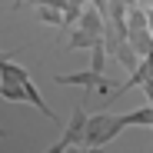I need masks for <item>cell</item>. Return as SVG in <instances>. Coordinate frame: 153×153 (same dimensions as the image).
I'll return each mask as SVG.
<instances>
[{
    "mask_svg": "<svg viewBox=\"0 0 153 153\" xmlns=\"http://www.w3.org/2000/svg\"><path fill=\"white\" fill-rule=\"evenodd\" d=\"M120 130H123L120 117H103V113H93V117L87 120V137H83V143H87V146H103V143H110Z\"/></svg>",
    "mask_w": 153,
    "mask_h": 153,
    "instance_id": "1",
    "label": "cell"
},
{
    "mask_svg": "<svg viewBox=\"0 0 153 153\" xmlns=\"http://www.w3.org/2000/svg\"><path fill=\"white\" fill-rule=\"evenodd\" d=\"M57 80L63 83V87H87V90H113L110 83H107V76L103 73H97V70H83V73H70V76H57ZM110 97V93H107Z\"/></svg>",
    "mask_w": 153,
    "mask_h": 153,
    "instance_id": "2",
    "label": "cell"
},
{
    "mask_svg": "<svg viewBox=\"0 0 153 153\" xmlns=\"http://www.w3.org/2000/svg\"><path fill=\"white\" fill-rule=\"evenodd\" d=\"M0 97L10 100V103H17V100H27V93H23V83H10V80H0Z\"/></svg>",
    "mask_w": 153,
    "mask_h": 153,
    "instance_id": "3",
    "label": "cell"
},
{
    "mask_svg": "<svg viewBox=\"0 0 153 153\" xmlns=\"http://www.w3.org/2000/svg\"><path fill=\"white\" fill-rule=\"evenodd\" d=\"M43 23H67V13L63 10H57V7H40V13H37Z\"/></svg>",
    "mask_w": 153,
    "mask_h": 153,
    "instance_id": "4",
    "label": "cell"
},
{
    "mask_svg": "<svg viewBox=\"0 0 153 153\" xmlns=\"http://www.w3.org/2000/svg\"><path fill=\"white\" fill-rule=\"evenodd\" d=\"M143 90H146V97H150V107H153V80H146V83H143Z\"/></svg>",
    "mask_w": 153,
    "mask_h": 153,
    "instance_id": "5",
    "label": "cell"
},
{
    "mask_svg": "<svg viewBox=\"0 0 153 153\" xmlns=\"http://www.w3.org/2000/svg\"><path fill=\"white\" fill-rule=\"evenodd\" d=\"M0 133H4V130H0Z\"/></svg>",
    "mask_w": 153,
    "mask_h": 153,
    "instance_id": "6",
    "label": "cell"
}]
</instances>
